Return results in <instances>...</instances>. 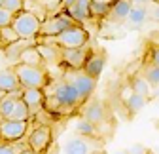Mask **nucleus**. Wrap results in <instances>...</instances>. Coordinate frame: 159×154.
Wrapping results in <instances>:
<instances>
[{"label": "nucleus", "instance_id": "40", "mask_svg": "<svg viewBox=\"0 0 159 154\" xmlns=\"http://www.w3.org/2000/svg\"><path fill=\"white\" fill-rule=\"evenodd\" d=\"M6 93H8V91H4V89H0V101H2V99L6 97Z\"/></svg>", "mask_w": 159, "mask_h": 154}, {"label": "nucleus", "instance_id": "27", "mask_svg": "<svg viewBox=\"0 0 159 154\" xmlns=\"http://www.w3.org/2000/svg\"><path fill=\"white\" fill-rule=\"evenodd\" d=\"M89 13H91V19L106 17V15L110 13V4H102V2H93V0H91V6H89Z\"/></svg>", "mask_w": 159, "mask_h": 154}, {"label": "nucleus", "instance_id": "38", "mask_svg": "<svg viewBox=\"0 0 159 154\" xmlns=\"http://www.w3.org/2000/svg\"><path fill=\"white\" fill-rule=\"evenodd\" d=\"M131 2H133V4H148L150 0H131Z\"/></svg>", "mask_w": 159, "mask_h": 154}, {"label": "nucleus", "instance_id": "4", "mask_svg": "<svg viewBox=\"0 0 159 154\" xmlns=\"http://www.w3.org/2000/svg\"><path fill=\"white\" fill-rule=\"evenodd\" d=\"M40 25H42V19H40L36 13L23 10L19 13H13V21L11 27L17 31L19 38H36L40 34Z\"/></svg>", "mask_w": 159, "mask_h": 154}, {"label": "nucleus", "instance_id": "39", "mask_svg": "<svg viewBox=\"0 0 159 154\" xmlns=\"http://www.w3.org/2000/svg\"><path fill=\"white\" fill-rule=\"evenodd\" d=\"M93 2H102V4H112L114 0H93Z\"/></svg>", "mask_w": 159, "mask_h": 154}, {"label": "nucleus", "instance_id": "43", "mask_svg": "<svg viewBox=\"0 0 159 154\" xmlns=\"http://www.w3.org/2000/svg\"><path fill=\"white\" fill-rule=\"evenodd\" d=\"M4 120V116H2V110H0V122H2Z\"/></svg>", "mask_w": 159, "mask_h": 154}, {"label": "nucleus", "instance_id": "21", "mask_svg": "<svg viewBox=\"0 0 159 154\" xmlns=\"http://www.w3.org/2000/svg\"><path fill=\"white\" fill-rule=\"evenodd\" d=\"M44 108H46L48 112L59 114V116H66V114H72V112H74L70 107H66L65 103H61V101H59L55 95H51V93L44 99Z\"/></svg>", "mask_w": 159, "mask_h": 154}, {"label": "nucleus", "instance_id": "33", "mask_svg": "<svg viewBox=\"0 0 159 154\" xmlns=\"http://www.w3.org/2000/svg\"><path fill=\"white\" fill-rule=\"evenodd\" d=\"M127 150H129L131 154H150V150H148L144 145H140V143H136V145H131Z\"/></svg>", "mask_w": 159, "mask_h": 154}, {"label": "nucleus", "instance_id": "11", "mask_svg": "<svg viewBox=\"0 0 159 154\" xmlns=\"http://www.w3.org/2000/svg\"><path fill=\"white\" fill-rule=\"evenodd\" d=\"M21 99L29 105V110H30V118H34L36 114L42 110L44 107V91L42 88H23L21 89Z\"/></svg>", "mask_w": 159, "mask_h": 154}, {"label": "nucleus", "instance_id": "30", "mask_svg": "<svg viewBox=\"0 0 159 154\" xmlns=\"http://www.w3.org/2000/svg\"><path fill=\"white\" fill-rule=\"evenodd\" d=\"M2 6L11 13H19V12L25 10V0H4Z\"/></svg>", "mask_w": 159, "mask_h": 154}, {"label": "nucleus", "instance_id": "6", "mask_svg": "<svg viewBox=\"0 0 159 154\" xmlns=\"http://www.w3.org/2000/svg\"><path fill=\"white\" fill-rule=\"evenodd\" d=\"M51 95H55V97L65 103L66 107H70L72 110H76L78 107H82L85 101L82 99V95H80V91L76 89V86L72 82H68L66 78H63L61 82H57L51 89Z\"/></svg>", "mask_w": 159, "mask_h": 154}, {"label": "nucleus", "instance_id": "24", "mask_svg": "<svg viewBox=\"0 0 159 154\" xmlns=\"http://www.w3.org/2000/svg\"><path fill=\"white\" fill-rule=\"evenodd\" d=\"M74 129L78 131V135H84V137H95V139L98 137V126L93 124V122H89V120L84 118V116L76 122Z\"/></svg>", "mask_w": 159, "mask_h": 154}, {"label": "nucleus", "instance_id": "35", "mask_svg": "<svg viewBox=\"0 0 159 154\" xmlns=\"http://www.w3.org/2000/svg\"><path fill=\"white\" fill-rule=\"evenodd\" d=\"M76 0H61V10H65V8H68L70 4H74Z\"/></svg>", "mask_w": 159, "mask_h": 154}, {"label": "nucleus", "instance_id": "16", "mask_svg": "<svg viewBox=\"0 0 159 154\" xmlns=\"http://www.w3.org/2000/svg\"><path fill=\"white\" fill-rule=\"evenodd\" d=\"M89 6H91V0H76L74 4H70L68 8H65V12L74 19V21H78L80 25H84V23H87L89 19H91Z\"/></svg>", "mask_w": 159, "mask_h": 154}, {"label": "nucleus", "instance_id": "44", "mask_svg": "<svg viewBox=\"0 0 159 154\" xmlns=\"http://www.w3.org/2000/svg\"><path fill=\"white\" fill-rule=\"evenodd\" d=\"M2 4H4V0H0V6H2Z\"/></svg>", "mask_w": 159, "mask_h": 154}, {"label": "nucleus", "instance_id": "28", "mask_svg": "<svg viewBox=\"0 0 159 154\" xmlns=\"http://www.w3.org/2000/svg\"><path fill=\"white\" fill-rule=\"evenodd\" d=\"M23 150V147L17 143H11V141H2L0 139V154H19Z\"/></svg>", "mask_w": 159, "mask_h": 154}, {"label": "nucleus", "instance_id": "19", "mask_svg": "<svg viewBox=\"0 0 159 154\" xmlns=\"http://www.w3.org/2000/svg\"><path fill=\"white\" fill-rule=\"evenodd\" d=\"M36 46H38L40 55H42L44 61H49V63H61L63 61V48H59L55 44H48V42H40Z\"/></svg>", "mask_w": 159, "mask_h": 154}, {"label": "nucleus", "instance_id": "23", "mask_svg": "<svg viewBox=\"0 0 159 154\" xmlns=\"http://www.w3.org/2000/svg\"><path fill=\"white\" fill-rule=\"evenodd\" d=\"M146 103H148V97L146 95H140V93H131L129 97L125 99V108L129 110V114L133 116V114H138L144 107H146Z\"/></svg>", "mask_w": 159, "mask_h": 154}, {"label": "nucleus", "instance_id": "5", "mask_svg": "<svg viewBox=\"0 0 159 154\" xmlns=\"http://www.w3.org/2000/svg\"><path fill=\"white\" fill-rule=\"evenodd\" d=\"M74 25H80V23L74 21L65 10H61L59 13L48 15L44 19L42 25H40V34L38 36H55V34L63 32V31H66L68 27H74Z\"/></svg>", "mask_w": 159, "mask_h": 154}, {"label": "nucleus", "instance_id": "10", "mask_svg": "<svg viewBox=\"0 0 159 154\" xmlns=\"http://www.w3.org/2000/svg\"><path fill=\"white\" fill-rule=\"evenodd\" d=\"M87 46L84 48H63V63L72 70H82L87 61Z\"/></svg>", "mask_w": 159, "mask_h": 154}, {"label": "nucleus", "instance_id": "20", "mask_svg": "<svg viewBox=\"0 0 159 154\" xmlns=\"http://www.w3.org/2000/svg\"><path fill=\"white\" fill-rule=\"evenodd\" d=\"M0 89H4V91H17V89H21V82H19L13 67L0 70Z\"/></svg>", "mask_w": 159, "mask_h": 154}, {"label": "nucleus", "instance_id": "13", "mask_svg": "<svg viewBox=\"0 0 159 154\" xmlns=\"http://www.w3.org/2000/svg\"><path fill=\"white\" fill-rule=\"evenodd\" d=\"M34 44H38L36 38H32V40H30V38H19V40H15V42L4 46L2 50H4L6 59L15 65V63H19V57H21V53H23L29 46H34Z\"/></svg>", "mask_w": 159, "mask_h": 154}, {"label": "nucleus", "instance_id": "29", "mask_svg": "<svg viewBox=\"0 0 159 154\" xmlns=\"http://www.w3.org/2000/svg\"><path fill=\"white\" fill-rule=\"evenodd\" d=\"M144 76L148 78V82L152 86H159V65H152L150 63V67H146Z\"/></svg>", "mask_w": 159, "mask_h": 154}, {"label": "nucleus", "instance_id": "32", "mask_svg": "<svg viewBox=\"0 0 159 154\" xmlns=\"http://www.w3.org/2000/svg\"><path fill=\"white\" fill-rule=\"evenodd\" d=\"M38 2L40 4H42L48 12H53L55 8H59V6H61V0H38Z\"/></svg>", "mask_w": 159, "mask_h": 154}, {"label": "nucleus", "instance_id": "18", "mask_svg": "<svg viewBox=\"0 0 159 154\" xmlns=\"http://www.w3.org/2000/svg\"><path fill=\"white\" fill-rule=\"evenodd\" d=\"M148 17H150V13H148L146 4H134V6L131 8V12H129L127 21H129L131 29H140V27L148 21Z\"/></svg>", "mask_w": 159, "mask_h": 154}, {"label": "nucleus", "instance_id": "2", "mask_svg": "<svg viewBox=\"0 0 159 154\" xmlns=\"http://www.w3.org/2000/svg\"><path fill=\"white\" fill-rule=\"evenodd\" d=\"M21 89L8 91L6 97L0 101V110H2L4 120H30V110L29 105L21 99Z\"/></svg>", "mask_w": 159, "mask_h": 154}, {"label": "nucleus", "instance_id": "12", "mask_svg": "<svg viewBox=\"0 0 159 154\" xmlns=\"http://www.w3.org/2000/svg\"><path fill=\"white\" fill-rule=\"evenodd\" d=\"M93 139L95 137H72L65 143V154H93L95 147H93Z\"/></svg>", "mask_w": 159, "mask_h": 154}, {"label": "nucleus", "instance_id": "36", "mask_svg": "<svg viewBox=\"0 0 159 154\" xmlns=\"http://www.w3.org/2000/svg\"><path fill=\"white\" fill-rule=\"evenodd\" d=\"M152 19H153V21H157V23H159V6H157V8H155L153 12H152Z\"/></svg>", "mask_w": 159, "mask_h": 154}, {"label": "nucleus", "instance_id": "42", "mask_svg": "<svg viewBox=\"0 0 159 154\" xmlns=\"http://www.w3.org/2000/svg\"><path fill=\"white\" fill-rule=\"evenodd\" d=\"M153 95H155V97H157V99H159V89H157V91H155V93H153Z\"/></svg>", "mask_w": 159, "mask_h": 154}, {"label": "nucleus", "instance_id": "7", "mask_svg": "<svg viewBox=\"0 0 159 154\" xmlns=\"http://www.w3.org/2000/svg\"><path fill=\"white\" fill-rule=\"evenodd\" d=\"M65 78L76 86V89L80 91V95H82L84 101H89V97L93 95V91H95V88H97V78L89 76L84 69H82V70H72V69H70V72L65 74Z\"/></svg>", "mask_w": 159, "mask_h": 154}, {"label": "nucleus", "instance_id": "26", "mask_svg": "<svg viewBox=\"0 0 159 154\" xmlns=\"http://www.w3.org/2000/svg\"><path fill=\"white\" fill-rule=\"evenodd\" d=\"M15 40H19V34H17V31L11 25H6V27L0 29V42H2V48L11 44V42H15Z\"/></svg>", "mask_w": 159, "mask_h": 154}, {"label": "nucleus", "instance_id": "9", "mask_svg": "<svg viewBox=\"0 0 159 154\" xmlns=\"http://www.w3.org/2000/svg\"><path fill=\"white\" fill-rule=\"evenodd\" d=\"M51 128L46 124H42V126H38L30 135H29V147L32 148V150H36V152H40V154H44L46 150H48V147L51 145Z\"/></svg>", "mask_w": 159, "mask_h": 154}, {"label": "nucleus", "instance_id": "41", "mask_svg": "<svg viewBox=\"0 0 159 154\" xmlns=\"http://www.w3.org/2000/svg\"><path fill=\"white\" fill-rule=\"evenodd\" d=\"M114 154H131L129 150H119V152H114Z\"/></svg>", "mask_w": 159, "mask_h": 154}, {"label": "nucleus", "instance_id": "25", "mask_svg": "<svg viewBox=\"0 0 159 154\" xmlns=\"http://www.w3.org/2000/svg\"><path fill=\"white\" fill-rule=\"evenodd\" d=\"M129 86H131V89L134 91V93H140V95H146V97H150V93H152V89H150V82H148V78L146 76H140V74H136V76H133L131 78V82H129Z\"/></svg>", "mask_w": 159, "mask_h": 154}, {"label": "nucleus", "instance_id": "3", "mask_svg": "<svg viewBox=\"0 0 159 154\" xmlns=\"http://www.w3.org/2000/svg\"><path fill=\"white\" fill-rule=\"evenodd\" d=\"M13 70L17 74L21 88H46L48 86V72L44 67H34L27 63H15Z\"/></svg>", "mask_w": 159, "mask_h": 154}, {"label": "nucleus", "instance_id": "31", "mask_svg": "<svg viewBox=\"0 0 159 154\" xmlns=\"http://www.w3.org/2000/svg\"><path fill=\"white\" fill-rule=\"evenodd\" d=\"M13 21V13L8 12L4 6H0V27H6V25H11Z\"/></svg>", "mask_w": 159, "mask_h": 154}, {"label": "nucleus", "instance_id": "17", "mask_svg": "<svg viewBox=\"0 0 159 154\" xmlns=\"http://www.w3.org/2000/svg\"><path fill=\"white\" fill-rule=\"evenodd\" d=\"M134 4L131 2V0H114V2L110 4V13L108 17L112 19V21L116 23H121V21H127L129 17V12Z\"/></svg>", "mask_w": 159, "mask_h": 154}, {"label": "nucleus", "instance_id": "34", "mask_svg": "<svg viewBox=\"0 0 159 154\" xmlns=\"http://www.w3.org/2000/svg\"><path fill=\"white\" fill-rule=\"evenodd\" d=\"M150 63L152 65H159V44L153 46L152 51H150Z\"/></svg>", "mask_w": 159, "mask_h": 154}, {"label": "nucleus", "instance_id": "37", "mask_svg": "<svg viewBox=\"0 0 159 154\" xmlns=\"http://www.w3.org/2000/svg\"><path fill=\"white\" fill-rule=\"evenodd\" d=\"M19 154H40V152H36V150H32L30 147H27V148H23V150L19 152Z\"/></svg>", "mask_w": 159, "mask_h": 154}, {"label": "nucleus", "instance_id": "22", "mask_svg": "<svg viewBox=\"0 0 159 154\" xmlns=\"http://www.w3.org/2000/svg\"><path fill=\"white\" fill-rule=\"evenodd\" d=\"M19 63H27V65H34V67H44V59H42V55H40V50L38 46H29L21 57H19Z\"/></svg>", "mask_w": 159, "mask_h": 154}, {"label": "nucleus", "instance_id": "8", "mask_svg": "<svg viewBox=\"0 0 159 154\" xmlns=\"http://www.w3.org/2000/svg\"><path fill=\"white\" fill-rule=\"evenodd\" d=\"M29 129V120H2L0 122V139L17 143L25 137Z\"/></svg>", "mask_w": 159, "mask_h": 154}, {"label": "nucleus", "instance_id": "14", "mask_svg": "<svg viewBox=\"0 0 159 154\" xmlns=\"http://www.w3.org/2000/svg\"><path fill=\"white\" fill-rule=\"evenodd\" d=\"M82 116L87 118L89 122L97 124V126H101L106 120V108H104V105L101 101H89V103L85 101L84 103V110H82Z\"/></svg>", "mask_w": 159, "mask_h": 154}, {"label": "nucleus", "instance_id": "1", "mask_svg": "<svg viewBox=\"0 0 159 154\" xmlns=\"http://www.w3.org/2000/svg\"><path fill=\"white\" fill-rule=\"evenodd\" d=\"M36 42H48L59 48H84L89 42V32L82 25H74L55 36H36Z\"/></svg>", "mask_w": 159, "mask_h": 154}, {"label": "nucleus", "instance_id": "15", "mask_svg": "<svg viewBox=\"0 0 159 154\" xmlns=\"http://www.w3.org/2000/svg\"><path fill=\"white\" fill-rule=\"evenodd\" d=\"M104 65H106V55L102 51H89L87 61L84 65V70L89 76H93V78L98 80V76H101L102 70H104Z\"/></svg>", "mask_w": 159, "mask_h": 154}]
</instances>
